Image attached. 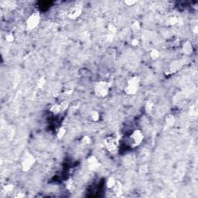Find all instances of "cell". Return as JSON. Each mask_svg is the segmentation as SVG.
I'll return each mask as SVG.
<instances>
[{"label": "cell", "mask_w": 198, "mask_h": 198, "mask_svg": "<svg viewBox=\"0 0 198 198\" xmlns=\"http://www.w3.org/2000/svg\"><path fill=\"white\" fill-rule=\"evenodd\" d=\"M107 29L110 33V35H115L118 31V27L114 23H109L107 27Z\"/></svg>", "instance_id": "obj_22"}, {"label": "cell", "mask_w": 198, "mask_h": 198, "mask_svg": "<svg viewBox=\"0 0 198 198\" xmlns=\"http://www.w3.org/2000/svg\"><path fill=\"white\" fill-rule=\"evenodd\" d=\"M180 23V19L179 18H177L176 16H171L168 18L167 21V26L169 27H176Z\"/></svg>", "instance_id": "obj_13"}, {"label": "cell", "mask_w": 198, "mask_h": 198, "mask_svg": "<svg viewBox=\"0 0 198 198\" xmlns=\"http://www.w3.org/2000/svg\"><path fill=\"white\" fill-rule=\"evenodd\" d=\"M15 186L12 184H8L3 186V192H5L6 194H10L14 192Z\"/></svg>", "instance_id": "obj_20"}, {"label": "cell", "mask_w": 198, "mask_h": 198, "mask_svg": "<svg viewBox=\"0 0 198 198\" xmlns=\"http://www.w3.org/2000/svg\"><path fill=\"white\" fill-rule=\"evenodd\" d=\"M87 165L88 169L91 171H97L101 167V162L95 156H90L87 159Z\"/></svg>", "instance_id": "obj_8"}, {"label": "cell", "mask_w": 198, "mask_h": 198, "mask_svg": "<svg viewBox=\"0 0 198 198\" xmlns=\"http://www.w3.org/2000/svg\"><path fill=\"white\" fill-rule=\"evenodd\" d=\"M15 197H25V193H22V192H19V193H17L16 194H15L14 195Z\"/></svg>", "instance_id": "obj_32"}, {"label": "cell", "mask_w": 198, "mask_h": 198, "mask_svg": "<svg viewBox=\"0 0 198 198\" xmlns=\"http://www.w3.org/2000/svg\"><path fill=\"white\" fill-rule=\"evenodd\" d=\"M183 65H184V63L180 60L172 61L171 63H169L168 68L165 71V74H166V75H171L176 74V72H178L181 69Z\"/></svg>", "instance_id": "obj_7"}, {"label": "cell", "mask_w": 198, "mask_h": 198, "mask_svg": "<svg viewBox=\"0 0 198 198\" xmlns=\"http://www.w3.org/2000/svg\"><path fill=\"white\" fill-rule=\"evenodd\" d=\"M112 87V84L107 81H100L94 85V93L95 96L103 98L109 95V91Z\"/></svg>", "instance_id": "obj_1"}, {"label": "cell", "mask_w": 198, "mask_h": 198, "mask_svg": "<svg viewBox=\"0 0 198 198\" xmlns=\"http://www.w3.org/2000/svg\"><path fill=\"white\" fill-rule=\"evenodd\" d=\"M140 86V78L138 76H132L128 78L126 87H124V92L127 95H134L138 92Z\"/></svg>", "instance_id": "obj_2"}, {"label": "cell", "mask_w": 198, "mask_h": 198, "mask_svg": "<svg viewBox=\"0 0 198 198\" xmlns=\"http://www.w3.org/2000/svg\"><path fill=\"white\" fill-rule=\"evenodd\" d=\"M60 104H61L62 111H66V110L68 109V107H69V103H68L67 101H63V102H62L61 103H60Z\"/></svg>", "instance_id": "obj_27"}, {"label": "cell", "mask_w": 198, "mask_h": 198, "mask_svg": "<svg viewBox=\"0 0 198 198\" xmlns=\"http://www.w3.org/2000/svg\"><path fill=\"white\" fill-rule=\"evenodd\" d=\"M192 33H193L194 35H197L198 33V27L197 26V25H195V26H193V27H192Z\"/></svg>", "instance_id": "obj_31"}, {"label": "cell", "mask_w": 198, "mask_h": 198, "mask_svg": "<svg viewBox=\"0 0 198 198\" xmlns=\"http://www.w3.org/2000/svg\"><path fill=\"white\" fill-rule=\"evenodd\" d=\"M74 88H66L64 91H63V94H64V95H67V96H69V95H71V94H73V92H74Z\"/></svg>", "instance_id": "obj_29"}, {"label": "cell", "mask_w": 198, "mask_h": 198, "mask_svg": "<svg viewBox=\"0 0 198 198\" xmlns=\"http://www.w3.org/2000/svg\"><path fill=\"white\" fill-rule=\"evenodd\" d=\"M150 57L152 60H157L160 57V52L157 49H151L150 51Z\"/></svg>", "instance_id": "obj_19"}, {"label": "cell", "mask_w": 198, "mask_h": 198, "mask_svg": "<svg viewBox=\"0 0 198 198\" xmlns=\"http://www.w3.org/2000/svg\"><path fill=\"white\" fill-rule=\"evenodd\" d=\"M46 85V78L45 77H40L36 82V87L39 89H42Z\"/></svg>", "instance_id": "obj_23"}, {"label": "cell", "mask_w": 198, "mask_h": 198, "mask_svg": "<svg viewBox=\"0 0 198 198\" xmlns=\"http://www.w3.org/2000/svg\"><path fill=\"white\" fill-rule=\"evenodd\" d=\"M132 29L134 32H138L141 29V23L139 20H135L134 22H132Z\"/></svg>", "instance_id": "obj_24"}, {"label": "cell", "mask_w": 198, "mask_h": 198, "mask_svg": "<svg viewBox=\"0 0 198 198\" xmlns=\"http://www.w3.org/2000/svg\"><path fill=\"white\" fill-rule=\"evenodd\" d=\"M131 45L132 46H139V39L138 38H133L131 40Z\"/></svg>", "instance_id": "obj_30"}, {"label": "cell", "mask_w": 198, "mask_h": 198, "mask_svg": "<svg viewBox=\"0 0 198 198\" xmlns=\"http://www.w3.org/2000/svg\"><path fill=\"white\" fill-rule=\"evenodd\" d=\"M104 145L110 153L115 154L118 152L119 147V139L115 135L107 136L104 140Z\"/></svg>", "instance_id": "obj_5"}, {"label": "cell", "mask_w": 198, "mask_h": 198, "mask_svg": "<svg viewBox=\"0 0 198 198\" xmlns=\"http://www.w3.org/2000/svg\"><path fill=\"white\" fill-rule=\"evenodd\" d=\"M100 113L98 111H91L88 115V120L91 122H98L100 119Z\"/></svg>", "instance_id": "obj_12"}, {"label": "cell", "mask_w": 198, "mask_h": 198, "mask_svg": "<svg viewBox=\"0 0 198 198\" xmlns=\"http://www.w3.org/2000/svg\"><path fill=\"white\" fill-rule=\"evenodd\" d=\"M165 122H166V124L167 126H173L176 122V118L173 115H168L166 116Z\"/></svg>", "instance_id": "obj_18"}, {"label": "cell", "mask_w": 198, "mask_h": 198, "mask_svg": "<svg viewBox=\"0 0 198 198\" xmlns=\"http://www.w3.org/2000/svg\"><path fill=\"white\" fill-rule=\"evenodd\" d=\"M154 109V103L151 100H148L145 104V111L146 113H152Z\"/></svg>", "instance_id": "obj_16"}, {"label": "cell", "mask_w": 198, "mask_h": 198, "mask_svg": "<svg viewBox=\"0 0 198 198\" xmlns=\"http://www.w3.org/2000/svg\"><path fill=\"white\" fill-rule=\"evenodd\" d=\"M82 14V7L77 5V6H73L68 10V17L71 20H75L78 19Z\"/></svg>", "instance_id": "obj_9"}, {"label": "cell", "mask_w": 198, "mask_h": 198, "mask_svg": "<svg viewBox=\"0 0 198 198\" xmlns=\"http://www.w3.org/2000/svg\"><path fill=\"white\" fill-rule=\"evenodd\" d=\"M65 187L68 190H72L74 187V182L72 179H69L67 180L65 184Z\"/></svg>", "instance_id": "obj_25"}, {"label": "cell", "mask_w": 198, "mask_h": 198, "mask_svg": "<svg viewBox=\"0 0 198 198\" xmlns=\"http://www.w3.org/2000/svg\"><path fill=\"white\" fill-rule=\"evenodd\" d=\"M36 162V157L31 153H27L21 161V169L23 172H28L33 168Z\"/></svg>", "instance_id": "obj_6"}, {"label": "cell", "mask_w": 198, "mask_h": 198, "mask_svg": "<svg viewBox=\"0 0 198 198\" xmlns=\"http://www.w3.org/2000/svg\"><path fill=\"white\" fill-rule=\"evenodd\" d=\"M110 190L112 192V194H113L114 197H121L122 195V193H123V186H122V184H121V182L117 180L115 185Z\"/></svg>", "instance_id": "obj_10"}, {"label": "cell", "mask_w": 198, "mask_h": 198, "mask_svg": "<svg viewBox=\"0 0 198 198\" xmlns=\"http://www.w3.org/2000/svg\"><path fill=\"white\" fill-rule=\"evenodd\" d=\"M66 134H67V129L63 126H61V127L58 128L57 131V133H56L57 138L58 139H60V140L63 139L64 136L66 135Z\"/></svg>", "instance_id": "obj_14"}, {"label": "cell", "mask_w": 198, "mask_h": 198, "mask_svg": "<svg viewBox=\"0 0 198 198\" xmlns=\"http://www.w3.org/2000/svg\"><path fill=\"white\" fill-rule=\"evenodd\" d=\"M50 111H51V113L53 114V115H58V114H60L61 111H62V110H61V104H52L51 108H50Z\"/></svg>", "instance_id": "obj_15"}, {"label": "cell", "mask_w": 198, "mask_h": 198, "mask_svg": "<svg viewBox=\"0 0 198 198\" xmlns=\"http://www.w3.org/2000/svg\"><path fill=\"white\" fill-rule=\"evenodd\" d=\"M80 143L81 145H88L91 143V139L88 135H83L80 139Z\"/></svg>", "instance_id": "obj_21"}, {"label": "cell", "mask_w": 198, "mask_h": 198, "mask_svg": "<svg viewBox=\"0 0 198 198\" xmlns=\"http://www.w3.org/2000/svg\"><path fill=\"white\" fill-rule=\"evenodd\" d=\"M136 3H137V1H135V0H126V1H124V4L127 6H133Z\"/></svg>", "instance_id": "obj_28"}, {"label": "cell", "mask_w": 198, "mask_h": 198, "mask_svg": "<svg viewBox=\"0 0 198 198\" xmlns=\"http://www.w3.org/2000/svg\"><path fill=\"white\" fill-rule=\"evenodd\" d=\"M5 42H7L9 44H11L12 42H14L15 40V36L12 33H7L5 36Z\"/></svg>", "instance_id": "obj_26"}, {"label": "cell", "mask_w": 198, "mask_h": 198, "mask_svg": "<svg viewBox=\"0 0 198 198\" xmlns=\"http://www.w3.org/2000/svg\"><path fill=\"white\" fill-rule=\"evenodd\" d=\"M116 182H117V180H115L112 176H110L108 179L106 180V182H105V185H106V187L109 190H111L113 188L114 186L115 185Z\"/></svg>", "instance_id": "obj_17"}, {"label": "cell", "mask_w": 198, "mask_h": 198, "mask_svg": "<svg viewBox=\"0 0 198 198\" xmlns=\"http://www.w3.org/2000/svg\"><path fill=\"white\" fill-rule=\"evenodd\" d=\"M41 16L39 12H33L27 17L26 20V29L27 31H33L36 29L40 23Z\"/></svg>", "instance_id": "obj_4"}, {"label": "cell", "mask_w": 198, "mask_h": 198, "mask_svg": "<svg viewBox=\"0 0 198 198\" xmlns=\"http://www.w3.org/2000/svg\"><path fill=\"white\" fill-rule=\"evenodd\" d=\"M182 51H183L184 54L190 55L191 53H193V45L191 44V42L189 41V40H186V41L184 42L183 45H182Z\"/></svg>", "instance_id": "obj_11"}, {"label": "cell", "mask_w": 198, "mask_h": 198, "mask_svg": "<svg viewBox=\"0 0 198 198\" xmlns=\"http://www.w3.org/2000/svg\"><path fill=\"white\" fill-rule=\"evenodd\" d=\"M144 140V134L140 129H135L128 136V145L131 148H136Z\"/></svg>", "instance_id": "obj_3"}]
</instances>
